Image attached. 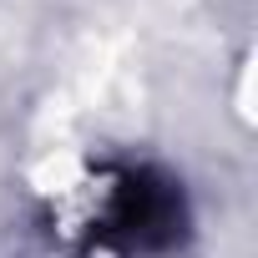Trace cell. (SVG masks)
Segmentation results:
<instances>
[{
  "mask_svg": "<svg viewBox=\"0 0 258 258\" xmlns=\"http://www.w3.org/2000/svg\"><path fill=\"white\" fill-rule=\"evenodd\" d=\"M96 228L111 248H126V253L167 248L182 233V192L157 172H121L106 192Z\"/></svg>",
  "mask_w": 258,
  "mask_h": 258,
  "instance_id": "cell-1",
  "label": "cell"
}]
</instances>
